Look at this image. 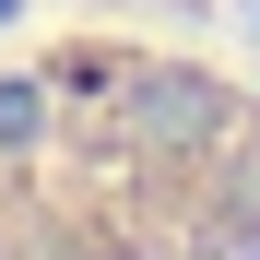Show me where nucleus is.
<instances>
[{"label": "nucleus", "instance_id": "nucleus-1", "mask_svg": "<svg viewBox=\"0 0 260 260\" xmlns=\"http://www.w3.org/2000/svg\"><path fill=\"white\" fill-rule=\"evenodd\" d=\"M118 130L142 154H201V142H225V95H213L201 71H142L118 95Z\"/></svg>", "mask_w": 260, "mask_h": 260}, {"label": "nucleus", "instance_id": "nucleus-2", "mask_svg": "<svg viewBox=\"0 0 260 260\" xmlns=\"http://www.w3.org/2000/svg\"><path fill=\"white\" fill-rule=\"evenodd\" d=\"M36 130H48V95H36V83H0V154L36 142Z\"/></svg>", "mask_w": 260, "mask_h": 260}]
</instances>
